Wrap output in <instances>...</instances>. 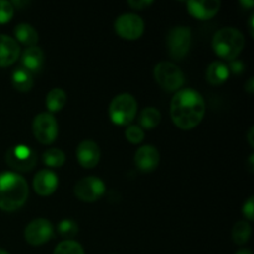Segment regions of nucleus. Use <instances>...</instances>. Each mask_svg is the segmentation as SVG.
Segmentation results:
<instances>
[{"instance_id": "f704fd0d", "label": "nucleus", "mask_w": 254, "mask_h": 254, "mask_svg": "<svg viewBox=\"0 0 254 254\" xmlns=\"http://www.w3.org/2000/svg\"><path fill=\"white\" fill-rule=\"evenodd\" d=\"M235 254H253L252 251L248 250V248H242V250L237 251Z\"/></svg>"}, {"instance_id": "473e14b6", "label": "nucleus", "mask_w": 254, "mask_h": 254, "mask_svg": "<svg viewBox=\"0 0 254 254\" xmlns=\"http://www.w3.org/2000/svg\"><path fill=\"white\" fill-rule=\"evenodd\" d=\"M253 131H254V128L253 127H251L250 128V131H248V141H250V145L251 146H254V143H253Z\"/></svg>"}, {"instance_id": "c756f323", "label": "nucleus", "mask_w": 254, "mask_h": 254, "mask_svg": "<svg viewBox=\"0 0 254 254\" xmlns=\"http://www.w3.org/2000/svg\"><path fill=\"white\" fill-rule=\"evenodd\" d=\"M153 0H129L128 5L134 10H145L153 5Z\"/></svg>"}, {"instance_id": "2eb2a0df", "label": "nucleus", "mask_w": 254, "mask_h": 254, "mask_svg": "<svg viewBox=\"0 0 254 254\" xmlns=\"http://www.w3.org/2000/svg\"><path fill=\"white\" fill-rule=\"evenodd\" d=\"M160 161V154L153 145H143L136 150L134 163L136 168L143 173H151L155 170Z\"/></svg>"}, {"instance_id": "7c9ffc66", "label": "nucleus", "mask_w": 254, "mask_h": 254, "mask_svg": "<svg viewBox=\"0 0 254 254\" xmlns=\"http://www.w3.org/2000/svg\"><path fill=\"white\" fill-rule=\"evenodd\" d=\"M228 69H230V72L232 71L233 73L240 74L242 73L243 69H245V64H243V62L240 61V60H233V61H231Z\"/></svg>"}, {"instance_id": "cd10ccee", "label": "nucleus", "mask_w": 254, "mask_h": 254, "mask_svg": "<svg viewBox=\"0 0 254 254\" xmlns=\"http://www.w3.org/2000/svg\"><path fill=\"white\" fill-rule=\"evenodd\" d=\"M14 5L6 0H0V25L6 24L14 16Z\"/></svg>"}, {"instance_id": "412c9836", "label": "nucleus", "mask_w": 254, "mask_h": 254, "mask_svg": "<svg viewBox=\"0 0 254 254\" xmlns=\"http://www.w3.org/2000/svg\"><path fill=\"white\" fill-rule=\"evenodd\" d=\"M67 94L62 88H52L46 96V107L49 113H57L66 106Z\"/></svg>"}, {"instance_id": "bb28decb", "label": "nucleus", "mask_w": 254, "mask_h": 254, "mask_svg": "<svg viewBox=\"0 0 254 254\" xmlns=\"http://www.w3.org/2000/svg\"><path fill=\"white\" fill-rule=\"evenodd\" d=\"M126 138L131 144L141 143L144 140V130L139 126H129L126 129Z\"/></svg>"}, {"instance_id": "72a5a7b5", "label": "nucleus", "mask_w": 254, "mask_h": 254, "mask_svg": "<svg viewBox=\"0 0 254 254\" xmlns=\"http://www.w3.org/2000/svg\"><path fill=\"white\" fill-rule=\"evenodd\" d=\"M241 5L245 7H252L254 5V1L253 0H245V1H243V0H241Z\"/></svg>"}, {"instance_id": "c85d7f7f", "label": "nucleus", "mask_w": 254, "mask_h": 254, "mask_svg": "<svg viewBox=\"0 0 254 254\" xmlns=\"http://www.w3.org/2000/svg\"><path fill=\"white\" fill-rule=\"evenodd\" d=\"M242 213L248 221H253L254 220V197L251 196L247 201L245 202L242 207Z\"/></svg>"}, {"instance_id": "f3484780", "label": "nucleus", "mask_w": 254, "mask_h": 254, "mask_svg": "<svg viewBox=\"0 0 254 254\" xmlns=\"http://www.w3.org/2000/svg\"><path fill=\"white\" fill-rule=\"evenodd\" d=\"M45 55L41 47L39 46H31L27 47L21 55V64L25 69L30 72V73H35L39 72L44 66Z\"/></svg>"}, {"instance_id": "f8f14e48", "label": "nucleus", "mask_w": 254, "mask_h": 254, "mask_svg": "<svg viewBox=\"0 0 254 254\" xmlns=\"http://www.w3.org/2000/svg\"><path fill=\"white\" fill-rule=\"evenodd\" d=\"M76 156L82 168L92 169L99 163L101 149H99L98 144L96 141L86 139V140L81 141L77 146Z\"/></svg>"}, {"instance_id": "e433bc0d", "label": "nucleus", "mask_w": 254, "mask_h": 254, "mask_svg": "<svg viewBox=\"0 0 254 254\" xmlns=\"http://www.w3.org/2000/svg\"><path fill=\"white\" fill-rule=\"evenodd\" d=\"M0 254H10V253L6 252L5 250H2V248H0Z\"/></svg>"}, {"instance_id": "6e6552de", "label": "nucleus", "mask_w": 254, "mask_h": 254, "mask_svg": "<svg viewBox=\"0 0 254 254\" xmlns=\"http://www.w3.org/2000/svg\"><path fill=\"white\" fill-rule=\"evenodd\" d=\"M32 133L39 143L49 145L56 140L59 135V123L54 114L40 113L32 122Z\"/></svg>"}, {"instance_id": "aec40b11", "label": "nucleus", "mask_w": 254, "mask_h": 254, "mask_svg": "<svg viewBox=\"0 0 254 254\" xmlns=\"http://www.w3.org/2000/svg\"><path fill=\"white\" fill-rule=\"evenodd\" d=\"M11 83L16 91L29 92L34 86V78L27 69H25L24 67H19L12 72Z\"/></svg>"}, {"instance_id": "4468645a", "label": "nucleus", "mask_w": 254, "mask_h": 254, "mask_svg": "<svg viewBox=\"0 0 254 254\" xmlns=\"http://www.w3.org/2000/svg\"><path fill=\"white\" fill-rule=\"evenodd\" d=\"M59 176L50 169H42L37 171L32 180V188L40 196H50L57 190Z\"/></svg>"}, {"instance_id": "a211bd4d", "label": "nucleus", "mask_w": 254, "mask_h": 254, "mask_svg": "<svg viewBox=\"0 0 254 254\" xmlns=\"http://www.w3.org/2000/svg\"><path fill=\"white\" fill-rule=\"evenodd\" d=\"M228 77H230L228 64L222 61L212 62L206 71V79L212 86H221L227 81Z\"/></svg>"}, {"instance_id": "b1692460", "label": "nucleus", "mask_w": 254, "mask_h": 254, "mask_svg": "<svg viewBox=\"0 0 254 254\" xmlns=\"http://www.w3.org/2000/svg\"><path fill=\"white\" fill-rule=\"evenodd\" d=\"M66 161V155L61 149L51 148L47 149L42 154V163L49 168H61Z\"/></svg>"}, {"instance_id": "39448f33", "label": "nucleus", "mask_w": 254, "mask_h": 254, "mask_svg": "<svg viewBox=\"0 0 254 254\" xmlns=\"http://www.w3.org/2000/svg\"><path fill=\"white\" fill-rule=\"evenodd\" d=\"M154 78L166 92H178L185 82V76L179 66L168 61L159 62L154 67Z\"/></svg>"}, {"instance_id": "7ed1b4c3", "label": "nucleus", "mask_w": 254, "mask_h": 254, "mask_svg": "<svg viewBox=\"0 0 254 254\" xmlns=\"http://www.w3.org/2000/svg\"><path fill=\"white\" fill-rule=\"evenodd\" d=\"M246 40L242 32L235 27H223L218 30L212 39V49L220 59L226 61L237 60L245 49Z\"/></svg>"}, {"instance_id": "f03ea898", "label": "nucleus", "mask_w": 254, "mask_h": 254, "mask_svg": "<svg viewBox=\"0 0 254 254\" xmlns=\"http://www.w3.org/2000/svg\"><path fill=\"white\" fill-rule=\"evenodd\" d=\"M29 196V185L17 173L0 174V208L12 212L25 205Z\"/></svg>"}, {"instance_id": "4be33fe9", "label": "nucleus", "mask_w": 254, "mask_h": 254, "mask_svg": "<svg viewBox=\"0 0 254 254\" xmlns=\"http://www.w3.org/2000/svg\"><path fill=\"white\" fill-rule=\"evenodd\" d=\"M160 121L161 114L159 109L154 108V107H148V108H144L139 116V124H140L139 127L141 129H154L159 126Z\"/></svg>"}, {"instance_id": "1a4fd4ad", "label": "nucleus", "mask_w": 254, "mask_h": 254, "mask_svg": "<svg viewBox=\"0 0 254 254\" xmlns=\"http://www.w3.org/2000/svg\"><path fill=\"white\" fill-rule=\"evenodd\" d=\"M74 195L83 202L98 201L106 192V184L97 176H87L79 179L74 185Z\"/></svg>"}, {"instance_id": "a878e982", "label": "nucleus", "mask_w": 254, "mask_h": 254, "mask_svg": "<svg viewBox=\"0 0 254 254\" xmlns=\"http://www.w3.org/2000/svg\"><path fill=\"white\" fill-rule=\"evenodd\" d=\"M57 231L64 238H72L78 233V225L71 218H64L57 226Z\"/></svg>"}, {"instance_id": "c9c22d12", "label": "nucleus", "mask_w": 254, "mask_h": 254, "mask_svg": "<svg viewBox=\"0 0 254 254\" xmlns=\"http://www.w3.org/2000/svg\"><path fill=\"white\" fill-rule=\"evenodd\" d=\"M253 21H254V15H252L250 19V32L252 36H254V32H253Z\"/></svg>"}, {"instance_id": "f257e3e1", "label": "nucleus", "mask_w": 254, "mask_h": 254, "mask_svg": "<svg viewBox=\"0 0 254 254\" xmlns=\"http://www.w3.org/2000/svg\"><path fill=\"white\" fill-rule=\"evenodd\" d=\"M206 113L203 97L192 88L179 89L170 103L173 123L183 130H191L202 122Z\"/></svg>"}, {"instance_id": "ddd939ff", "label": "nucleus", "mask_w": 254, "mask_h": 254, "mask_svg": "<svg viewBox=\"0 0 254 254\" xmlns=\"http://www.w3.org/2000/svg\"><path fill=\"white\" fill-rule=\"evenodd\" d=\"M186 7L191 16L195 19L210 20L215 16L221 7L220 0H190L186 2Z\"/></svg>"}, {"instance_id": "0eeeda50", "label": "nucleus", "mask_w": 254, "mask_h": 254, "mask_svg": "<svg viewBox=\"0 0 254 254\" xmlns=\"http://www.w3.org/2000/svg\"><path fill=\"white\" fill-rule=\"evenodd\" d=\"M5 161L15 171L29 173L36 165L37 155L30 146L17 144L7 149L5 154Z\"/></svg>"}, {"instance_id": "9d476101", "label": "nucleus", "mask_w": 254, "mask_h": 254, "mask_svg": "<svg viewBox=\"0 0 254 254\" xmlns=\"http://www.w3.org/2000/svg\"><path fill=\"white\" fill-rule=\"evenodd\" d=\"M144 29H145V25H144L143 19L133 12L121 15L117 17L114 22V30L118 36L129 41L138 40L144 34Z\"/></svg>"}, {"instance_id": "9b49d317", "label": "nucleus", "mask_w": 254, "mask_h": 254, "mask_svg": "<svg viewBox=\"0 0 254 254\" xmlns=\"http://www.w3.org/2000/svg\"><path fill=\"white\" fill-rule=\"evenodd\" d=\"M54 236V226L46 218H35L24 231V237L29 245L42 246Z\"/></svg>"}, {"instance_id": "dca6fc26", "label": "nucleus", "mask_w": 254, "mask_h": 254, "mask_svg": "<svg viewBox=\"0 0 254 254\" xmlns=\"http://www.w3.org/2000/svg\"><path fill=\"white\" fill-rule=\"evenodd\" d=\"M20 46L16 40L0 34V67H9L17 61Z\"/></svg>"}, {"instance_id": "20e7f679", "label": "nucleus", "mask_w": 254, "mask_h": 254, "mask_svg": "<svg viewBox=\"0 0 254 254\" xmlns=\"http://www.w3.org/2000/svg\"><path fill=\"white\" fill-rule=\"evenodd\" d=\"M138 111L136 99L129 93L114 97L109 104V118L117 126H129L134 121Z\"/></svg>"}, {"instance_id": "2f4dec72", "label": "nucleus", "mask_w": 254, "mask_h": 254, "mask_svg": "<svg viewBox=\"0 0 254 254\" xmlns=\"http://www.w3.org/2000/svg\"><path fill=\"white\" fill-rule=\"evenodd\" d=\"M245 89L248 92V93H251V94L253 93V92H254V79H253V77H251V78L247 81V83L245 84Z\"/></svg>"}, {"instance_id": "6ab92c4d", "label": "nucleus", "mask_w": 254, "mask_h": 254, "mask_svg": "<svg viewBox=\"0 0 254 254\" xmlns=\"http://www.w3.org/2000/svg\"><path fill=\"white\" fill-rule=\"evenodd\" d=\"M14 35L20 44L25 45V46L27 47L36 46L37 41H39V34H37L36 30L29 24L16 25L14 29Z\"/></svg>"}, {"instance_id": "5701e85b", "label": "nucleus", "mask_w": 254, "mask_h": 254, "mask_svg": "<svg viewBox=\"0 0 254 254\" xmlns=\"http://www.w3.org/2000/svg\"><path fill=\"white\" fill-rule=\"evenodd\" d=\"M252 235V227L247 221H240L232 228V240L236 245L242 246L250 241Z\"/></svg>"}, {"instance_id": "393cba45", "label": "nucleus", "mask_w": 254, "mask_h": 254, "mask_svg": "<svg viewBox=\"0 0 254 254\" xmlns=\"http://www.w3.org/2000/svg\"><path fill=\"white\" fill-rule=\"evenodd\" d=\"M54 254H84L83 248L73 240H64L57 245Z\"/></svg>"}, {"instance_id": "423d86ee", "label": "nucleus", "mask_w": 254, "mask_h": 254, "mask_svg": "<svg viewBox=\"0 0 254 254\" xmlns=\"http://www.w3.org/2000/svg\"><path fill=\"white\" fill-rule=\"evenodd\" d=\"M192 34L188 26H175L168 32L166 46L171 59L181 61L189 54L191 47Z\"/></svg>"}]
</instances>
